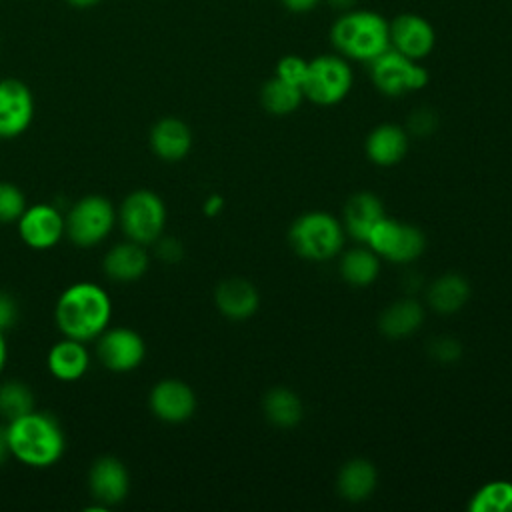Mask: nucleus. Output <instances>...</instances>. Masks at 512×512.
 <instances>
[{
    "label": "nucleus",
    "instance_id": "nucleus-1",
    "mask_svg": "<svg viewBox=\"0 0 512 512\" xmlns=\"http://www.w3.org/2000/svg\"><path fill=\"white\" fill-rule=\"evenodd\" d=\"M112 298L96 282H74L58 296L54 320L62 336L90 342L96 340L110 324Z\"/></svg>",
    "mask_w": 512,
    "mask_h": 512
},
{
    "label": "nucleus",
    "instance_id": "nucleus-2",
    "mask_svg": "<svg viewBox=\"0 0 512 512\" xmlns=\"http://www.w3.org/2000/svg\"><path fill=\"white\" fill-rule=\"evenodd\" d=\"M10 456L30 468L56 464L66 450V436L58 420L46 412L30 410L6 422Z\"/></svg>",
    "mask_w": 512,
    "mask_h": 512
},
{
    "label": "nucleus",
    "instance_id": "nucleus-3",
    "mask_svg": "<svg viewBox=\"0 0 512 512\" xmlns=\"http://www.w3.org/2000/svg\"><path fill=\"white\" fill-rule=\"evenodd\" d=\"M330 38L342 56L372 62L390 48V22L378 12L352 8L336 18Z\"/></svg>",
    "mask_w": 512,
    "mask_h": 512
},
{
    "label": "nucleus",
    "instance_id": "nucleus-4",
    "mask_svg": "<svg viewBox=\"0 0 512 512\" xmlns=\"http://www.w3.org/2000/svg\"><path fill=\"white\" fill-rule=\"evenodd\" d=\"M116 216L128 240L148 246L154 244L164 232L166 206L156 192L140 188L122 200Z\"/></svg>",
    "mask_w": 512,
    "mask_h": 512
},
{
    "label": "nucleus",
    "instance_id": "nucleus-5",
    "mask_svg": "<svg viewBox=\"0 0 512 512\" xmlns=\"http://www.w3.org/2000/svg\"><path fill=\"white\" fill-rule=\"evenodd\" d=\"M64 218L68 240L80 248H92L104 242L118 222L114 204L100 194L80 198Z\"/></svg>",
    "mask_w": 512,
    "mask_h": 512
},
{
    "label": "nucleus",
    "instance_id": "nucleus-6",
    "mask_svg": "<svg viewBox=\"0 0 512 512\" xmlns=\"http://www.w3.org/2000/svg\"><path fill=\"white\" fill-rule=\"evenodd\" d=\"M290 244L306 260H328L340 252L344 242L342 224L326 212H308L290 226Z\"/></svg>",
    "mask_w": 512,
    "mask_h": 512
},
{
    "label": "nucleus",
    "instance_id": "nucleus-7",
    "mask_svg": "<svg viewBox=\"0 0 512 512\" xmlns=\"http://www.w3.org/2000/svg\"><path fill=\"white\" fill-rule=\"evenodd\" d=\"M352 88V70L342 56L322 54L308 62L302 92L314 104L332 106L346 98Z\"/></svg>",
    "mask_w": 512,
    "mask_h": 512
},
{
    "label": "nucleus",
    "instance_id": "nucleus-8",
    "mask_svg": "<svg viewBox=\"0 0 512 512\" xmlns=\"http://www.w3.org/2000/svg\"><path fill=\"white\" fill-rule=\"evenodd\" d=\"M368 64L374 86L386 96H402L428 84V70L420 60H412L394 48H388Z\"/></svg>",
    "mask_w": 512,
    "mask_h": 512
},
{
    "label": "nucleus",
    "instance_id": "nucleus-9",
    "mask_svg": "<svg viewBox=\"0 0 512 512\" xmlns=\"http://www.w3.org/2000/svg\"><path fill=\"white\" fill-rule=\"evenodd\" d=\"M366 244L382 258L392 260L396 264H406L416 260L424 246V234L412 226V224H404L392 218H382L370 232Z\"/></svg>",
    "mask_w": 512,
    "mask_h": 512
},
{
    "label": "nucleus",
    "instance_id": "nucleus-10",
    "mask_svg": "<svg viewBox=\"0 0 512 512\" xmlns=\"http://www.w3.org/2000/svg\"><path fill=\"white\" fill-rule=\"evenodd\" d=\"M96 340V356L110 372H132L146 358V342L132 328L108 326Z\"/></svg>",
    "mask_w": 512,
    "mask_h": 512
},
{
    "label": "nucleus",
    "instance_id": "nucleus-11",
    "mask_svg": "<svg viewBox=\"0 0 512 512\" xmlns=\"http://www.w3.org/2000/svg\"><path fill=\"white\" fill-rule=\"evenodd\" d=\"M20 240L34 250H48L56 246L66 234L64 214L46 202L26 206L16 220Z\"/></svg>",
    "mask_w": 512,
    "mask_h": 512
},
{
    "label": "nucleus",
    "instance_id": "nucleus-12",
    "mask_svg": "<svg viewBox=\"0 0 512 512\" xmlns=\"http://www.w3.org/2000/svg\"><path fill=\"white\" fill-rule=\"evenodd\" d=\"M34 118V96L18 78L0 80V138H16L28 130Z\"/></svg>",
    "mask_w": 512,
    "mask_h": 512
},
{
    "label": "nucleus",
    "instance_id": "nucleus-13",
    "mask_svg": "<svg viewBox=\"0 0 512 512\" xmlns=\"http://www.w3.org/2000/svg\"><path fill=\"white\" fill-rule=\"evenodd\" d=\"M436 44L434 26L420 14L404 12L390 22V48L412 58H426Z\"/></svg>",
    "mask_w": 512,
    "mask_h": 512
},
{
    "label": "nucleus",
    "instance_id": "nucleus-14",
    "mask_svg": "<svg viewBox=\"0 0 512 512\" xmlns=\"http://www.w3.org/2000/svg\"><path fill=\"white\" fill-rule=\"evenodd\" d=\"M152 414L168 424L186 422L196 410L194 390L176 378H166L154 384L148 396Z\"/></svg>",
    "mask_w": 512,
    "mask_h": 512
},
{
    "label": "nucleus",
    "instance_id": "nucleus-15",
    "mask_svg": "<svg viewBox=\"0 0 512 512\" xmlns=\"http://www.w3.org/2000/svg\"><path fill=\"white\" fill-rule=\"evenodd\" d=\"M88 488L98 504L106 508L120 504L130 490L128 468L116 456H100L90 466Z\"/></svg>",
    "mask_w": 512,
    "mask_h": 512
},
{
    "label": "nucleus",
    "instance_id": "nucleus-16",
    "mask_svg": "<svg viewBox=\"0 0 512 512\" xmlns=\"http://www.w3.org/2000/svg\"><path fill=\"white\" fill-rule=\"evenodd\" d=\"M46 366L48 372L60 382L80 380L90 368V354L86 342L64 336L48 350Z\"/></svg>",
    "mask_w": 512,
    "mask_h": 512
},
{
    "label": "nucleus",
    "instance_id": "nucleus-17",
    "mask_svg": "<svg viewBox=\"0 0 512 512\" xmlns=\"http://www.w3.org/2000/svg\"><path fill=\"white\" fill-rule=\"evenodd\" d=\"M150 148L158 158L178 162L192 148V132L180 118H162L150 130Z\"/></svg>",
    "mask_w": 512,
    "mask_h": 512
},
{
    "label": "nucleus",
    "instance_id": "nucleus-18",
    "mask_svg": "<svg viewBox=\"0 0 512 512\" xmlns=\"http://www.w3.org/2000/svg\"><path fill=\"white\" fill-rule=\"evenodd\" d=\"M104 272L108 278L116 282H134L144 276L148 270V254L146 246L126 240L120 244H114L106 256H104Z\"/></svg>",
    "mask_w": 512,
    "mask_h": 512
},
{
    "label": "nucleus",
    "instance_id": "nucleus-19",
    "mask_svg": "<svg viewBox=\"0 0 512 512\" xmlns=\"http://www.w3.org/2000/svg\"><path fill=\"white\" fill-rule=\"evenodd\" d=\"M214 300L218 310L230 320H246L250 318L260 302V296L252 282L244 278H228L218 284L214 292Z\"/></svg>",
    "mask_w": 512,
    "mask_h": 512
},
{
    "label": "nucleus",
    "instance_id": "nucleus-20",
    "mask_svg": "<svg viewBox=\"0 0 512 512\" xmlns=\"http://www.w3.org/2000/svg\"><path fill=\"white\" fill-rule=\"evenodd\" d=\"M380 198L370 192L354 194L344 206V226L348 234L360 242H366L372 228L384 218Z\"/></svg>",
    "mask_w": 512,
    "mask_h": 512
},
{
    "label": "nucleus",
    "instance_id": "nucleus-21",
    "mask_svg": "<svg viewBox=\"0 0 512 512\" xmlns=\"http://www.w3.org/2000/svg\"><path fill=\"white\" fill-rule=\"evenodd\" d=\"M408 152V136L396 124L376 126L366 140V154L378 166L398 164Z\"/></svg>",
    "mask_w": 512,
    "mask_h": 512
},
{
    "label": "nucleus",
    "instance_id": "nucleus-22",
    "mask_svg": "<svg viewBox=\"0 0 512 512\" xmlns=\"http://www.w3.org/2000/svg\"><path fill=\"white\" fill-rule=\"evenodd\" d=\"M378 482V472L372 462L364 458H354L346 462L338 474V492L348 502L366 500Z\"/></svg>",
    "mask_w": 512,
    "mask_h": 512
},
{
    "label": "nucleus",
    "instance_id": "nucleus-23",
    "mask_svg": "<svg viewBox=\"0 0 512 512\" xmlns=\"http://www.w3.org/2000/svg\"><path fill=\"white\" fill-rule=\"evenodd\" d=\"M424 320V310L414 298H404L388 306L380 316V330L388 338H404L418 330Z\"/></svg>",
    "mask_w": 512,
    "mask_h": 512
},
{
    "label": "nucleus",
    "instance_id": "nucleus-24",
    "mask_svg": "<svg viewBox=\"0 0 512 512\" xmlns=\"http://www.w3.org/2000/svg\"><path fill=\"white\" fill-rule=\"evenodd\" d=\"M468 298L470 284L460 274H444L428 290V302L440 314L458 312Z\"/></svg>",
    "mask_w": 512,
    "mask_h": 512
},
{
    "label": "nucleus",
    "instance_id": "nucleus-25",
    "mask_svg": "<svg viewBox=\"0 0 512 512\" xmlns=\"http://www.w3.org/2000/svg\"><path fill=\"white\" fill-rule=\"evenodd\" d=\"M304 98V92L300 86H294L278 76L270 78L262 90H260V102L262 106L276 116H286L294 112Z\"/></svg>",
    "mask_w": 512,
    "mask_h": 512
},
{
    "label": "nucleus",
    "instance_id": "nucleus-26",
    "mask_svg": "<svg viewBox=\"0 0 512 512\" xmlns=\"http://www.w3.org/2000/svg\"><path fill=\"white\" fill-rule=\"evenodd\" d=\"M266 418L280 428H292L302 418V402L288 388H272L264 396Z\"/></svg>",
    "mask_w": 512,
    "mask_h": 512
},
{
    "label": "nucleus",
    "instance_id": "nucleus-27",
    "mask_svg": "<svg viewBox=\"0 0 512 512\" xmlns=\"http://www.w3.org/2000/svg\"><path fill=\"white\" fill-rule=\"evenodd\" d=\"M380 262L372 248H354L340 262L342 278L354 286H368L378 276Z\"/></svg>",
    "mask_w": 512,
    "mask_h": 512
},
{
    "label": "nucleus",
    "instance_id": "nucleus-28",
    "mask_svg": "<svg viewBox=\"0 0 512 512\" xmlns=\"http://www.w3.org/2000/svg\"><path fill=\"white\" fill-rule=\"evenodd\" d=\"M30 410H34V394L24 382L8 380L0 384V416L6 422Z\"/></svg>",
    "mask_w": 512,
    "mask_h": 512
},
{
    "label": "nucleus",
    "instance_id": "nucleus-29",
    "mask_svg": "<svg viewBox=\"0 0 512 512\" xmlns=\"http://www.w3.org/2000/svg\"><path fill=\"white\" fill-rule=\"evenodd\" d=\"M468 508L472 512H512V484L498 480L482 486Z\"/></svg>",
    "mask_w": 512,
    "mask_h": 512
},
{
    "label": "nucleus",
    "instance_id": "nucleus-30",
    "mask_svg": "<svg viewBox=\"0 0 512 512\" xmlns=\"http://www.w3.org/2000/svg\"><path fill=\"white\" fill-rule=\"evenodd\" d=\"M26 206V198L16 184L0 182V224L16 222Z\"/></svg>",
    "mask_w": 512,
    "mask_h": 512
},
{
    "label": "nucleus",
    "instance_id": "nucleus-31",
    "mask_svg": "<svg viewBox=\"0 0 512 512\" xmlns=\"http://www.w3.org/2000/svg\"><path fill=\"white\" fill-rule=\"evenodd\" d=\"M306 72H308V60H304L300 56H294V54H288V56L280 58L278 64H276V76L294 84V86H300V88L304 84Z\"/></svg>",
    "mask_w": 512,
    "mask_h": 512
},
{
    "label": "nucleus",
    "instance_id": "nucleus-32",
    "mask_svg": "<svg viewBox=\"0 0 512 512\" xmlns=\"http://www.w3.org/2000/svg\"><path fill=\"white\" fill-rule=\"evenodd\" d=\"M430 354L440 362H452L460 356V344L450 336H442L430 344Z\"/></svg>",
    "mask_w": 512,
    "mask_h": 512
},
{
    "label": "nucleus",
    "instance_id": "nucleus-33",
    "mask_svg": "<svg viewBox=\"0 0 512 512\" xmlns=\"http://www.w3.org/2000/svg\"><path fill=\"white\" fill-rule=\"evenodd\" d=\"M18 320V304L16 300L6 294V292H0V330H8L16 324Z\"/></svg>",
    "mask_w": 512,
    "mask_h": 512
},
{
    "label": "nucleus",
    "instance_id": "nucleus-34",
    "mask_svg": "<svg viewBox=\"0 0 512 512\" xmlns=\"http://www.w3.org/2000/svg\"><path fill=\"white\" fill-rule=\"evenodd\" d=\"M408 124H410V130L416 132V134H428V132L434 130V126H436V116L432 114V110L420 108V110H416V112L410 116Z\"/></svg>",
    "mask_w": 512,
    "mask_h": 512
},
{
    "label": "nucleus",
    "instance_id": "nucleus-35",
    "mask_svg": "<svg viewBox=\"0 0 512 512\" xmlns=\"http://www.w3.org/2000/svg\"><path fill=\"white\" fill-rule=\"evenodd\" d=\"M154 244H156L158 256H160L162 260H166V262H176V260H180L182 254H184V248H182V244H180L176 238H162V236H160Z\"/></svg>",
    "mask_w": 512,
    "mask_h": 512
},
{
    "label": "nucleus",
    "instance_id": "nucleus-36",
    "mask_svg": "<svg viewBox=\"0 0 512 512\" xmlns=\"http://www.w3.org/2000/svg\"><path fill=\"white\" fill-rule=\"evenodd\" d=\"M282 6L292 14H308L312 12L322 0H280Z\"/></svg>",
    "mask_w": 512,
    "mask_h": 512
},
{
    "label": "nucleus",
    "instance_id": "nucleus-37",
    "mask_svg": "<svg viewBox=\"0 0 512 512\" xmlns=\"http://www.w3.org/2000/svg\"><path fill=\"white\" fill-rule=\"evenodd\" d=\"M10 456V446H8V432H6V424H0V466L6 462V458Z\"/></svg>",
    "mask_w": 512,
    "mask_h": 512
},
{
    "label": "nucleus",
    "instance_id": "nucleus-38",
    "mask_svg": "<svg viewBox=\"0 0 512 512\" xmlns=\"http://www.w3.org/2000/svg\"><path fill=\"white\" fill-rule=\"evenodd\" d=\"M220 208H222V198H220L218 194H212V196L204 202V212H206L208 216L218 214V212H220Z\"/></svg>",
    "mask_w": 512,
    "mask_h": 512
},
{
    "label": "nucleus",
    "instance_id": "nucleus-39",
    "mask_svg": "<svg viewBox=\"0 0 512 512\" xmlns=\"http://www.w3.org/2000/svg\"><path fill=\"white\" fill-rule=\"evenodd\" d=\"M326 2H328L332 8L346 12V10H352L358 0H326Z\"/></svg>",
    "mask_w": 512,
    "mask_h": 512
},
{
    "label": "nucleus",
    "instance_id": "nucleus-40",
    "mask_svg": "<svg viewBox=\"0 0 512 512\" xmlns=\"http://www.w3.org/2000/svg\"><path fill=\"white\" fill-rule=\"evenodd\" d=\"M6 360H8V346H6L4 332L0 330V372H2L4 366H6Z\"/></svg>",
    "mask_w": 512,
    "mask_h": 512
},
{
    "label": "nucleus",
    "instance_id": "nucleus-41",
    "mask_svg": "<svg viewBox=\"0 0 512 512\" xmlns=\"http://www.w3.org/2000/svg\"><path fill=\"white\" fill-rule=\"evenodd\" d=\"M70 6H74V8H92V6H96L100 0H66Z\"/></svg>",
    "mask_w": 512,
    "mask_h": 512
}]
</instances>
